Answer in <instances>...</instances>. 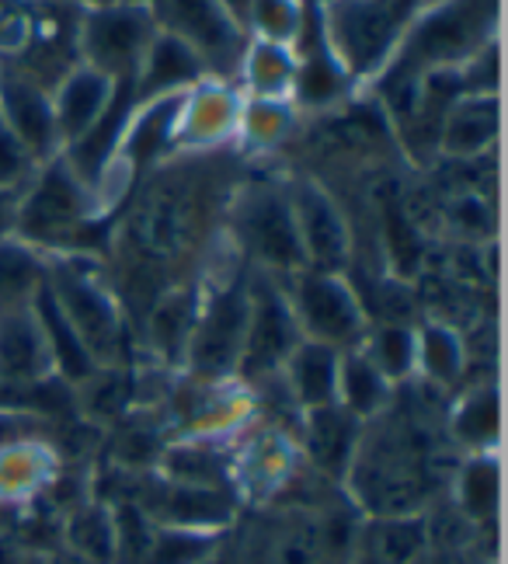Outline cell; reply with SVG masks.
Returning a JSON list of instances; mask_svg holds the SVG:
<instances>
[{
    "mask_svg": "<svg viewBox=\"0 0 508 564\" xmlns=\"http://www.w3.org/2000/svg\"><path fill=\"white\" fill-rule=\"evenodd\" d=\"M300 314L324 338H348L359 328L356 303L331 279H306L300 286Z\"/></svg>",
    "mask_w": 508,
    "mask_h": 564,
    "instance_id": "1",
    "label": "cell"
},
{
    "mask_svg": "<svg viewBox=\"0 0 508 564\" xmlns=\"http://www.w3.org/2000/svg\"><path fill=\"white\" fill-rule=\"evenodd\" d=\"M293 345V321L285 303L275 296V290H261L258 296V311H255V332L248 341V362L264 370L279 359H285Z\"/></svg>",
    "mask_w": 508,
    "mask_h": 564,
    "instance_id": "2",
    "label": "cell"
},
{
    "mask_svg": "<svg viewBox=\"0 0 508 564\" xmlns=\"http://www.w3.org/2000/svg\"><path fill=\"white\" fill-rule=\"evenodd\" d=\"M245 303H219L213 314L203 321V332H198V362L206 366H227L230 352L237 349L240 332H245Z\"/></svg>",
    "mask_w": 508,
    "mask_h": 564,
    "instance_id": "3",
    "label": "cell"
},
{
    "mask_svg": "<svg viewBox=\"0 0 508 564\" xmlns=\"http://www.w3.org/2000/svg\"><path fill=\"white\" fill-rule=\"evenodd\" d=\"M293 383L300 398L314 408H324L338 390V362L324 345H306V349L293 359Z\"/></svg>",
    "mask_w": 508,
    "mask_h": 564,
    "instance_id": "4",
    "label": "cell"
},
{
    "mask_svg": "<svg viewBox=\"0 0 508 564\" xmlns=\"http://www.w3.org/2000/svg\"><path fill=\"white\" fill-rule=\"evenodd\" d=\"M251 234H255V245L261 248L264 258L285 265V262H296L300 258V241H296V230L290 224V216L279 203H261L258 213L251 216Z\"/></svg>",
    "mask_w": 508,
    "mask_h": 564,
    "instance_id": "5",
    "label": "cell"
},
{
    "mask_svg": "<svg viewBox=\"0 0 508 564\" xmlns=\"http://www.w3.org/2000/svg\"><path fill=\"white\" fill-rule=\"evenodd\" d=\"M303 227H306V245L321 258V262H331L345 251V230L335 220L331 206L321 199V195H303Z\"/></svg>",
    "mask_w": 508,
    "mask_h": 564,
    "instance_id": "6",
    "label": "cell"
},
{
    "mask_svg": "<svg viewBox=\"0 0 508 564\" xmlns=\"http://www.w3.org/2000/svg\"><path fill=\"white\" fill-rule=\"evenodd\" d=\"M348 443H352V422L342 415V411L317 408L314 425H311V449H314L317 464L342 467L345 453H348Z\"/></svg>",
    "mask_w": 508,
    "mask_h": 564,
    "instance_id": "7",
    "label": "cell"
},
{
    "mask_svg": "<svg viewBox=\"0 0 508 564\" xmlns=\"http://www.w3.org/2000/svg\"><path fill=\"white\" fill-rule=\"evenodd\" d=\"M39 335L29 328V324H8L4 341H0V362L11 377H35L39 370Z\"/></svg>",
    "mask_w": 508,
    "mask_h": 564,
    "instance_id": "8",
    "label": "cell"
},
{
    "mask_svg": "<svg viewBox=\"0 0 508 564\" xmlns=\"http://www.w3.org/2000/svg\"><path fill=\"white\" fill-rule=\"evenodd\" d=\"M338 387L345 390V401L356 411H372L383 398V377L377 366H369V359H352Z\"/></svg>",
    "mask_w": 508,
    "mask_h": 564,
    "instance_id": "9",
    "label": "cell"
},
{
    "mask_svg": "<svg viewBox=\"0 0 508 564\" xmlns=\"http://www.w3.org/2000/svg\"><path fill=\"white\" fill-rule=\"evenodd\" d=\"M188 324H192V300L185 293H174L153 311V338H158L164 352H171L174 345H182Z\"/></svg>",
    "mask_w": 508,
    "mask_h": 564,
    "instance_id": "10",
    "label": "cell"
},
{
    "mask_svg": "<svg viewBox=\"0 0 508 564\" xmlns=\"http://www.w3.org/2000/svg\"><path fill=\"white\" fill-rule=\"evenodd\" d=\"M101 105V84L95 77H80L74 80L63 95V119L66 129H80L84 122H91V116Z\"/></svg>",
    "mask_w": 508,
    "mask_h": 564,
    "instance_id": "11",
    "label": "cell"
},
{
    "mask_svg": "<svg viewBox=\"0 0 508 564\" xmlns=\"http://www.w3.org/2000/svg\"><path fill=\"white\" fill-rule=\"evenodd\" d=\"M8 101H11L14 126L21 129V133H29L35 140H46V133H50V116H46V108L35 101V95L29 88H11Z\"/></svg>",
    "mask_w": 508,
    "mask_h": 564,
    "instance_id": "12",
    "label": "cell"
},
{
    "mask_svg": "<svg viewBox=\"0 0 508 564\" xmlns=\"http://www.w3.org/2000/svg\"><path fill=\"white\" fill-rule=\"evenodd\" d=\"M411 356H414V349H411L408 332H401V328L383 332V338H380V362H383L387 373H404Z\"/></svg>",
    "mask_w": 508,
    "mask_h": 564,
    "instance_id": "13",
    "label": "cell"
},
{
    "mask_svg": "<svg viewBox=\"0 0 508 564\" xmlns=\"http://www.w3.org/2000/svg\"><path fill=\"white\" fill-rule=\"evenodd\" d=\"M495 495H498V474L495 467H474L467 477V502L474 512H484L488 506H495Z\"/></svg>",
    "mask_w": 508,
    "mask_h": 564,
    "instance_id": "14",
    "label": "cell"
},
{
    "mask_svg": "<svg viewBox=\"0 0 508 564\" xmlns=\"http://www.w3.org/2000/svg\"><path fill=\"white\" fill-rule=\"evenodd\" d=\"M425 362H429V370L439 373V377H446L456 370V345L450 335L443 332H432L429 335V349H425Z\"/></svg>",
    "mask_w": 508,
    "mask_h": 564,
    "instance_id": "15",
    "label": "cell"
},
{
    "mask_svg": "<svg viewBox=\"0 0 508 564\" xmlns=\"http://www.w3.org/2000/svg\"><path fill=\"white\" fill-rule=\"evenodd\" d=\"M198 551V540H188V536H167L158 544V551H153V557H158V564H195Z\"/></svg>",
    "mask_w": 508,
    "mask_h": 564,
    "instance_id": "16",
    "label": "cell"
},
{
    "mask_svg": "<svg viewBox=\"0 0 508 564\" xmlns=\"http://www.w3.org/2000/svg\"><path fill=\"white\" fill-rule=\"evenodd\" d=\"M18 167H21V150L8 140V133H0V182L14 178Z\"/></svg>",
    "mask_w": 508,
    "mask_h": 564,
    "instance_id": "17",
    "label": "cell"
},
{
    "mask_svg": "<svg viewBox=\"0 0 508 564\" xmlns=\"http://www.w3.org/2000/svg\"><path fill=\"white\" fill-rule=\"evenodd\" d=\"M8 220H11V206H8L4 195H0V227H4Z\"/></svg>",
    "mask_w": 508,
    "mask_h": 564,
    "instance_id": "18",
    "label": "cell"
}]
</instances>
